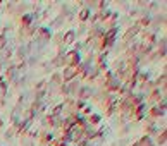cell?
<instances>
[{
  "label": "cell",
  "instance_id": "cell-1",
  "mask_svg": "<svg viewBox=\"0 0 167 146\" xmlns=\"http://www.w3.org/2000/svg\"><path fill=\"white\" fill-rule=\"evenodd\" d=\"M74 74H76V67H69V69H65V71H64V79H65V81H69V79L72 78Z\"/></svg>",
  "mask_w": 167,
  "mask_h": 146
},
{
  "label": "cell",
  "instance_id": "cell-2",
  "mask_svg": "<svg viewBox=\"0 0 167 146\" xmlns=\"http://www.w3.org/2000/svg\"><path fill=\"white\" fill-rule=\"evenodd\" d=\"M72 38H74V33H67V35H65V41L67 43L72 41Z\"/></svg>",
  "mask_w": 167,
  "mask_h": 146
},
{
  "label": "cell",
  "instance_id": "cell-3",
  "mask_svg": "<svg viewBox=\"0 0 167 146\" xmlns=\"http://www.w3.org/2000/svg\"><path fill=\"white\" fill-rule=\"evenodd\" d=\"M83 96H90V89H88V88L83 89Z\"/></svg>",
  "mask_w": 167,
  "mask_h": 146
}]
</instances>
